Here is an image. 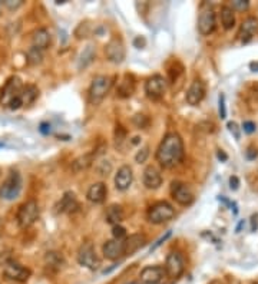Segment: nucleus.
<instances>
[{
    "instance_id": "nucleus-10",
    "label": "nucleus",
    "mask_w": 258,
    "mask_h": 284,
    "mask_svg": "<svg viewBox=\"0 0 258 284\" xmlns=\"http://www.w3.org/2000/svg\"><path fill=\"white\" fill-rule=\"evenodd\" d=\"M3 274L6 279L9 280H15V282H19V283H24L29 280V277L32 276V271L22 265L20 263L16 261H7L4 264V268H3Z\"/></svg>"
},
{
    "instance_id": "nucleus-37",
    "label": "nucleus",
    "mask_w": 258,
    "mask_h": 284,
    "mask_svg": "<svg viewBox=\"0 0 258 284\" xmlns=\"http://www.w3.org/2000/svg\"><path fill=\"white\" fill-rule=\"evenodd\" d=\"M227 126H228V131L234 135V138L235 140H239L241 138V134H239V128H238V125L235 123V122H228L227 123Z\"/></svg>"
},
{
    "instance_id": "nucleus-29",
    "label": "nucleus",
    "mask_w": 258,
    "mask_h": 284,
    "mask_svg": "<svg viewBox=\"0 0 258 284\" xmlns=\"http://www.w3.org/2000/svg\"><path fill=\"white\" fill-rule=\"evenodd\" d=\"M39 98V88L36 85H24L22 91V102L23 105H32Z\"/></svg>"
},
{
    "instance_id": "nucleus-5",
    "label": "nucleus",
    "mask_w": 258,
    "mask_h": 284,
    "mask_svg": "<svg viewBox=\"0 0 258 284\" xmlns=\"http://www.w3.org/2000/svg\"><path fill=\"white\" fill-rule=\"evenodd\" d=\"M175 217V208L166 201H159L148 210V220L152 224H164Z\"/></svg>"
},
{
    "instance_id": "nucleus-27",
    "label": "nucleus",
    "mask_w": 258,
    "mask_h": 284,
    "mask_svg": "<svg viewBox=\"0 0 258 284\" xmlns=\"http://www.w3.org/2000/svg\"><path fill=\"white\" fill-rule=\"evenodd\" d=\"M45 263H46V267H49L50 270L59 271L60 268L65 265V259L58 251H49L45 256Z\"/></svg>"
},
{
    "instance_id": "nucleus-20",
    "label": "nucleus",
    "mask_w": 258,
    "mask_h": 284,
    "mask_svg": "<svg viewBox=\"0 0 258 284\" xmlns=\"http://www.w3.org/2000/svg\"><path fill=\"white\" fill-rule=\"evenodd\" d=\"M135 88H137L135 78L131 73H125L123 78L120 79L118 88H117V94H118V96L122 98V99L131 98L135 94Z\"/></svg>"
},
{
    "instance_id": "nucleus-34",
    "label": "nucleus",
    "mask_w": 258,
    "mask_h": 284,
    "mask_svg": "<svg viewBox=\"0 0 258 284\" xmlns=\"http://www.w3.org/2000/svg\"><path fill=\"white\" fill-rule=\"evenodd\" d=\"M148 157H149V146L146 145V146H143L142 149H139L138 152H137L135 161L138 164H143L146 160H148Z\"/></svg>"
},
{
    "instance_id": "nucleus-22",
    "label": "nucleus",
    "mask_w": 258,
    "mask_h": 284,
    "mask_svg": "<svg viewBox=\"0 0 258 284\" xmlns=\"http://www.w3.org/2000/svg\"><path fill=\"white\" fill-rule=\"evenodd\" d=\"M143 185L148 188V189H157L162 185V175L158 169L152 165L146 166L145 171H143Z\"/></svg>"
},
{
    "instance_id": "nucleus-19",
    "label": "nucleus",
    "mask_w": 258,
    "mask_h": 284,
    "mask_svg": "<svg viewBox=\"0 0 258 284\" xmlns=\"http://www.w3.org/2000/svg\"><path fill=\"white\" fill-rule=\"evenodd\" d=\"M78 201L76 197L72 191H68L63 194L60 201L55 205V213L56 214H65V213H72L78 208Z\"/></svg>"
},
{
    "instance_id": "nucleus-12",
    "label": "nucleus",
    "mask_w": 258,
    "mask_h": 284,
    "mask_svg": "<svg viewBox=\"0 0 258 284\" xmlns=\"http://www.w3.org/2000/svg\"><path fill=\"white\" fill-rule=\"evenodd\" d=\"M165 277L166 271L162 265H148L139 274V279L143 284H159Z\"/></svg>"
},
{
    "instance_id": "nucleus-15",
    "label": "nucleus",
    "mask_w": 258,
    "mask_h": 284,
    "mask_svg": "<svg viewBox=\"0 0 258 284\" xmlns=\"http://www.w3.org/2000/svg\"><path fill=\"white\" fill-rule=\"evenodd\" d=\"M102 253H103V257L111 260V261H117L119 260L120 257L125 256V245H123V241L120 240H108L106 243L103 244L102 247Z\"/></svg>"
},
{
    "instance_id": "nucleus-31",
    "label": "nucleus",
    "mask_w": 258,
    "mask_h": 284,
    "mask_svg": "<svg viewBox=\"0 0 258 284\" xmlns=\"http://www.w3.org/2000/svg\"><path fill=\"white\" fill-rule=\"evenodd\" d=\"M42 59H43V55H42V50L36 49V47H30L29 52H27V63L30 66H36L42 63Z\"/></svg>"
},
{
    "instance_id": "nucleus-9",
    "label": "nucleus",
    "mask_w": 258,
    "mask_h": 284,
    "mask_svg": "<svg viewBox=\"0 0 258 284\" xmlns=\"http://www.w3.org/2000/svg\"><path fill=\"white\" fill-rule=\"evenodd\" d=\"M165 271H166V276L177 280L179 279L184 271H185V260L182 257V254L178 251H172L168 254L166 257V263H165Z\"/></svg>"
},
{
    "instance_id": "nucleus-6",
    "label": "nucleus",
    "mask_w": 258,
    "mask_h": 284,
    "mask_svg": "<svg viewBox=\"0 0 258 284\" xmlns=\"http://www.w3.org/2000/svg\"><path fill=\"white\" fill-rule=\"evenodd\" d=\"M39 214L40 210L38 201L29 200V201L22 204L19 207L18 215H16V220H18L20 228H27V227L33 225L36 223V220L39 218Z\"/></svg>"
},
{
    "instance_id": "nucleus-17",
    "label": "nucleus",
    "mask_w": 258,
    "mask_h": 284,
    "mask_svg": "<svg viewBox=\"0 0 258 284\" xmlns=\"http://www.w3.org/2000/svg\"><path fill=\"white\" fill-rule=\"evenodd\" d=\"M205 96V83L199 79H195V81L191 83L188 92H187V103L191 105V106H197L199 102L204 99Z\"/></svg>"
},
{
    "instance_id": "nucleus-2",
    "label": "nucleus",
    "mask_w": 258,
    "mask_h": 284,
    "mask_svg": "<svg viewBox=\"0 0 258 284\" xmlns=\"http://www.w3.org/2000/svg\"><path fill=\"white\" fill-rule=\"evenodd\" d=\"M23 83L18 76H12L9 78V81L6 82L1 95H0V103L12 111H16L23 106L22 102V91H23Z\"/></svg>"
},
{
    "instance_id": "nucleus-54",
    "label": "nucleus",
    "mask_w": 258,
    "mask_h": 284,
    "mask_svg": "<svg viewBox=\"0 0 258 284\" xmlns=\"http://www.w3.org/2000/svg\"><path fill=\"white\" fill-rule=\"evenodd\" d=\"M0 172H1V171H0Z\"/></svg>"
},
{
    "instance_id": "nucleus-28",
    "label": "nucleus",
    "mask_w": 258,
    "mask_h": 284,
    "mask_svg": "<svg viewBox=\"0 0 258 284\" xmlns=\"http://www.w3.org/2000/svg\"><path fill=\"white\" fill-rule=\"evenodd\" d=\"M219 16H221L222 27L225 30H230V29L234 27V24H235V13H234V9L233 7L222 6L221 7V12H219Z\"/></svg>"
},
{
    "instance_id": "nucleus-30",
    "label": "nucleus",
    "mask_w": 258,
    "mask_h": 284,
    "mask_svg": "<svg viewBox=\"0 0 258 284\" xmlns=\"http://www.w3.org/2000/svg\"><path fill=\"white\" fill-rule=\"evenodd\" d=\"M95 56H96V50H95L94 45H88V46L83 49V52L80 53L79 62H78V68H79V69L88 68V66L94 62Z\"/></svg>"
},
{
    "instance_id": "nucleus-23",
    "label": "nucleus",
    "mask_w": 258,
    "mask_h": 284,
    "mask_svg": "<svg viewBox=\"0 0 258 284\" xmlns=\"http://www.w3.org/2000/svg\"><path fill=\"white\" fill-rule=\"evenodd\" d=\"M108 195V188L103 183L92 184L86 192V198L92 204H102L105 203Z\"/></svg>"
},
{
    "instance_id": "nucleus-7",
    "label": "nucleus",
    "mask_w": 258,
    "mask_h": 284,
    "mask_svg": "<svg viewBox=\"0 0 258 284\" xmlns=\"http://www.w3.org/2000/svg\"><path fill=\"white\" fill-rule=\"evenodd\" d=\"M78 263L89 270H98L100 265L99 257L96 256L95 247L91 241H86L78 250Z\"/></svg>"
},
{
    "instance_id": "nucleus-47",
    "label": "nucleus",
    "mask_w": 258,
    "mask_h": 284,
    "mask_svg": "<svg viewBox=\"0 0 258 284\" xmlns=\"http://www.w3.org/2000/svg\"><path fill=\"white\" fill-rule=\"evenodd\" d=\"M258 228V214H254L251 217V230L253 231H257Z\"/></svg>"
},
{
    "instance_id": "nucleus-53",
    "label": "nucleus",
    "mask_w": 258,
    "mask_h": 284,
    "mask_svg": "<svg viewBox=\"0 0 258 284\" xmlns=\"http://www.w3.org/2000/svg\"><path fill=\"white\" fill-rule=\"evenodd\" d=\"M0 4H1V3H0Z\"/></svg>"
},
{
    "instance_id": "nucleus-35",
    "label": "nucleus",
    "mask_w": 258,
    "mask_h": 284,
    "mask_svg": "<svg viewBox=\"0 0 258 284\" xmlns=\"http://www.w3.org/2000/svg\"><path fill=\"white\" fill-rule=\"evenodd\" d=\"M111 171H112V164L109 163V161H100L98 164V172H99L100 175L108 177Z\"/></svg>"
},
{
    "instance_id": "nucleus-8",
    "label": "nucleus",
    "mask_w": 258,
    "mask_h": 284,
    "mask_svg": "<svg viewBox=\"0 0 258 284\" xmlns=\"http://www.w3.org/2000/svg\"><path fill=\"white\" fill-rule=\"evenodd\" d=\"M171 195L179 205H184V207L191 205L195 200L194 192L189 188V185L182 183V181H172V184H171Z\"/></svg>"
},
{
    "instance_id": "nucleus-32",
    "label": "nucleus",
    "mask_w": 258,
    "mask_h": 284,
    "mask_svg": "<svg viewBox=\"0 0 258 284\" xmlns=\"http://www.w3.org/2000/svg\"><path fill=\"white\" fill-rule=\"evenodd\" d=\"M132 122L134 125L138 128V129H146L149 126V118L142 115V114H137L134 118H132Z\"/></svg>"
},
{
    "instance_id": "nucleus-33",
    "label": "nucleus",
    "mask_w": 258,
    "mask_h": 284,
    "mask_svg": "<svg viewBox=\"0 0 258 284\" xmlns=\"http://www.w3.org/2000/svg\"><path fill=\"white\" fill-rule=\"evenodd\" d=\"M112 234H114V238L115 240H120V241H123L125 238H126V230L122 227V225H114V228H112Z\"/></svg>"
},
{
    "instance_id": "nucleus-44",
    "label": "nucleus",
    "mask_w": 258,
    "mask_h": 284,
    "mask_svg": "<svg viewBox=\"0 0 258 284\" xmlns=\"http://www.w3.org/2000/svg\"><path fill=\"white\" fill-rule=\"evenodd\" d=\"M39 131L40 134H43V135H49L50 134V125L47 122H42L39 126Z\"/></svg>"
},
{
    "instance_id": "nucleus-52",
    "label": "nucleus",
    "mask_w": 258,
    "mask_h": 284,
    "mask_svg": "<svg viewBox=\"0 0 258 284\" xmlns=\"http://www.w3.org/2000/svg\"><path fill=\"white\" fill-rule=\"evenodd\" d=\"M0 148H3V143L1 142H0Z\"/></svg>"
},
{
    "instance_id": "nucleus-43",
    "label": "nucleus",
    "mask_w": 258,
    "mask_h": 284,
    "mask_svg": "<svg viewBox=\"0 0 258 284\" xmlns=\"http://www.w3.org/2000/svg\"><path fill=\"white\" fill-rule=\"evenodd\" d=\"M134 46H135L137 49H143V47L146 46V41H145V38H143V36H138V38H135V39H134Z\"/></svg>"
},
{
    "instance_id": "nucleus-50",
    "label": "nucleus",
    "mask_w": 258,
    "mask_h": 284,
    "mask_svg": "<svg viewBox=\"0 0 258 284\" xmlns=\"http://www.w3.org/2000/svg\"><path fill=\"white\" fill-rule=\"evenodd\" d=\"M242 225H244V221H241V223L238 224V227H237V230H235L237 233H239V231H241V228H242Z\"/></svg>"
},
{
    "instance_id": "nucleus-4",
    "label": "nucleus",
    "mask_w": 258,
    "mask_h": 284,
    "mask_svg": "<svg viewBox=\"0 0 258 284\" xmlns=\"http://www.w3.org/2000/svg\"><path fill=\"white\" fill-rule=\"evenodd\" d=\"M22 175L19 171H10L9 177L0 187V198L6 201H13L20 195L22 191Z\"/></svg>"
},
{
    "instance_id": "nucleus-45",
    "label": "nucleus",
    "mask_w": 258,
    "mask_h": 284,
    "mask_svg": "<svg viewBox=\"0 0 258 284\" xmlns=\"http://www.w3.org/2000/svg\"><path fill=\"white\" fill-rule=\"evenodd\" d=\"M245 155H247L248 160H256L258 155V151L257 149H254V148H248V149L245 151Z\"/></svg>"
},
{
    "instance_id": "nucleus-16",
    "label": "nucleus",
    "mask_w": 258,
    "mask_h": 284,
    "mask_svg": "<svg viewBox=\"0 0 258 284\" xmlns=\"http://www.w3.org/2000/svg\"><path fill=\"white\" fill-rule=\"evenodd\" d=\"M134 181V171L129 165H122L115 175V188L118 191H126Z\"/></svg>"
},
{
    "instance_id": "nucleus-14",
    "label": "nucleus",
    "mask_w": 258,
    "mask_h": 284,
    "mask_svg": "<svg viewBox=\"0 0 258 284\" xmlns=\"http://www.w3.org/2000/svg\"><path fill=\"white\" fill-rule=\"evenodd\" d=\"M105 55L106 59L112 63H122L125 59V46L120 39L114 38L112 41L105 46Z\"/></svg>"
},
{
    "instance_id": "nucleus-49",
    "label": "nucleus",
    "mask_w": 258,
    "mask_h": 284,
    "mask_svg": "<svg viewBox=\"0 0 258 284\" xmlns=\"http://www.w3.org/2000/svg\"><path fill=\"white\" fill-rule=\"evenodd\" d=\"M250 69H251L253 72H258V62H251V63H250Z\"/></svg>"
},
{
    "instance_id": "nucleus-11",
    "label": "nucleus",
    "mask_w": 258,
    "mask_h": 284,
    "mask_svg": "<svg viewBox=\"0 0 258 284\" xmlns=\"http://www.w3.org/2000/svg\"><path fill=\"white\" fill-rule=\"evenodd\" d=\"M166 91V79L161 75H154L145 82V94L149 99H161Z\"/></svg>"
},
{
    "instance_id": "nucleus-42",
    "label": "nucleus",
    "mask_w": 258,
    "mask_h": 284,
    "mask_svg": "<svg viewBox=\"0 0 258 284\" xmlns=\"http://www.w3.org/2000/svg\"><path fill=\"white\" fill-rule=\"evenodd\" d=\"M3 4H4L6 7H9V9L13 10V9H18L19 6H22L23 1H22V0H15V1H13V0H6V1H3Z\"/></svg>"
},
{
    "instance_id": "nucleus-1",
    "label": "nucleus",
    "mask_w": 258,
    "mask_h": 284,
    "mask_svg": "<svg viewBox=\"0 0 258 284\" xmlns=\"http://www.w3.org/2000/svg\"><path fill=\"white\" fill-rule=\"evenodd\" d=\"M157 161L162 168H174L184 158V142L177 132H169L164 137L157 149Z\"/></svg>"
},
{
    "instance_id": "nucleus-21",
    "label": "nucleus",
    "mask_w": 258,
    "mask_h": 284,
    "mask_svg": "<svg viewBox=\"0 0 258 284\" xmlns=\"http://www.w3.org/2000/svg\"><path fill=\"white\" fill-rule=\"evenodd\" d=\"M146 244V236L142 233H137L132 234L129 237H126L123 240V245H125V256H132L134 253H137L139 248H142Z\"/></svg>"
},
{
    "instance_id": "nucleus-18",
    "label": "nucleus",
    "mask_w": 258,
    "mask_h": 284,
    "mask_svg": "<svg viewBox=\"0 0 258 284\" xmlns=\"http://www.w3.org/2000/svg\"><path fill=\"white\" fill-rule=\"evenodd\" d=\"M258 30V19L257 18H247L245 21L241 23L239 27L238 38L242 43H248L253 39V36L256 35V32Z\"/></svg>"
},
{
    "instance_id": "nucleus-13",
    "label": "nucleus",
    "mask_w": 258,
    "mask_h": 284,
    "mask_svg": "<svg viewBox=\"0 0 258 284\" xmlns=\"http://www.w3.org/2000/svg\"><path fill=\"white\" fill-rule=\"evenodd\" d=\"M215 13L212 9H202L198 18V30L201 35L208 36L215 30Z\"/></svg>"
},
{
    "instance_id": "nucleus-38",
    "label": "nucleus",
    "mask_w": 258,
    "mask_h": 284,
    "mask_svg": "<svg viewBox=\"0 0 258 284\" xmlns=\"http://www.w3.org/2000/svg\"><path fill=\"white\" fill-rule=\"evenodd\" d=\"M248 6H250L248 0H234L233 1V9H237V10H247Z\"/></svg>"
},
{
    "instance_id": "nucleus-39",
    "label": "nucleus",
    "mask_w": 258,
    "mask_h": 284,
    "mask_svg": "<svg viewBox=\"0 0 258 284\" xmlns=\"http://www.w3.org/2000/svg\"><path fill=\"white\" fill-rule=\"evenodd\" d=\"M125 137H126V131H125L120 125L119 126H117V134H115V138H117V140H115V141H117V146L123 142Z\"/></svg>"
},
{
    "instance_id": "nucleus-48",
    "label": "nucleus",
    "mask_w": 258,
    "mask_h": 284,
    "mask_svg": "<svg viewBox=\"0 0 258 284\" xmlns=\"http://www.w3.org/2000/svg\"><path fill=\"white\" fill-rule=\"evenodd\" d=\"M217 157H218V160H221L222 163H225V161L228 160V155H227L224 151H221V149H219L218 152H217Z\"/></svg>"
},
{
    "instance_id": "nucleus-41",
    "label": "nucleus",
    "mask_w": 258,
    "mask_h": 284,
    "mask_svg": "<svg viewBox=\"0 0 258 284\" xmlns=\"http://www.w3.org/2000/svg\"><path fill=\"white\" fill-rule=\"evenodd\" d=\"M171 234H172V231H166V233H165V236H162V237L159 238L158 241H157V243H155L154 245H152V247H151V251L157 250L159 245H162V244L165 243V241H166V240H168V238L171 237Z\"/></svg>"
},
{
    "instance_id": "nucleus-46",
    "label": "nucleus",
    "mask_w": 258,
    "mask_h": 284,
    "mask_svg": "<svg viewBox=\"0 0 258 284\" xmlns=\"http://www.w3.org/2000/svg\"><path fill=\"white\" fill-rule=\"evenodd\" d=\"M238 187H239L238 177H235V175H234V177H231V178H230V188L235 191V189H238Z\"/></svg>"
},
{
    "instance_id": "nucleus-40",
    "label": "nucleus",
    "mask_w": 258,
    "mask_h": 284,
    "mask_svg": "<svg viewBox=\"0 0 258 284\" xmlns=\"http://www.w3.org/2000/svg\"><path fill=\"white\" fill-rule=\"evenodd\" d=\"M242 129H244V132L245 134H254L256 132V129H257V126H256V123L251 121H245L242 123Z\"/></svg>"
},
{
    "instance_id": "nucleus-25",
    "label": "nucleus",
    "mask_w": 258,
    "mask_h": 284,
    "mask_svg": "<svg viewBox=\"0 0 258 284\" xmlns=\"http://www.w3.org/2000/svg\"><path fill=\"white\" fill-rule=\"evenodd\" d=\"M125 218V214H123V208L118 205V204H112L108 207L106 210V221L112 225H119Z\"/></svg>"
},
{
    "instance_id": "nucleus-51",
    "label": "nucleus",
    "mask_w": 258,
    "mask_h": 284,
    "mask_svg": "<svg viewBox=\"0 0 258 284\" xmlns=\"http://www.w3.org/2000/svg\"><path fill=\"white\" fill-rule=\"evenodd\" d=\"M3 227H4V224H3V220L0 218V234H1V231H3Z\"/></svg>"
},
{
    "instance_id": "nucleus-3",
    "label": "nucleus",
    "mask_w": 258,
    "mask_h": 284,
    "mask_svg": "<svg viewBox=\"0 0 258 284\" xmlns=\"http://www.w3.org/2000/svg\"><path fill=\"white\" fill-rule=\"evenodd\" d=\"M112 85H114V79L111 76H106V75L95 76L91 82V86H89V91H88L89 103L91 105H99L100 102L106 98V95L109 94Z\"/></svg>"
},
{
    "instance_id": "nucleus-24",
    "label": "nucleus",
    "mask_w": 258,
    "mask_h": 284,
    "mask_svg": "<svg viewBox=\"0 0 258 284\" xmlns=\"http://www.w3.org/2000/svg\"><path fill=\"white\" fill-rule=\"evenodd\" d=\"M50 33L47 29L45 27H40V29H36L33 33H32V47H36L39 50H45L49 47L50 45Z\"/></svg>"
},
{
    "instance_id": "nucleus-36",
    "label": "nucleus",
    "mask_w": 258,
    "mask_h": 284,
    "mask_svg": "<svg viewBox=\"0 0 258 284\" xmlns=\"http://www.w3.org/2000/svg\"><path fill=\"white\" fill-rule=\"evenodd\" d=\"M218 112H219V118H221V119H225V118H227L225 95H224V94H219V96H218Z\"/></svg>"
},
{
    "instance_id": "nucleus-26",
    "label": "nucleus",
    "mask_w": 258,
    "mask_h": 284,
    "mask_svg": "<svg viewBox=\"0 0 258 284\" xmlns=\"http://www.w3.org/2000/svg\"><path fill=\"white\" fill-rule=\"evenodd\" d=\"M96 152H89V154H85V155H82L79 158H76L73 163H72V169L75 171V172H80V171H85V169H88L92 163H94V160L96 158Z\"/></svg>"
}]
</instances>
